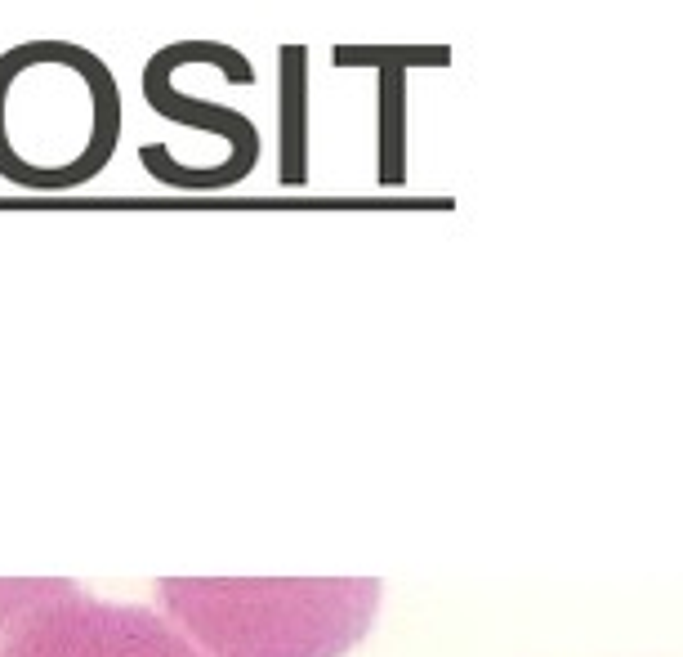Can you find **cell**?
Masks as SVG:
<instances>
[{
  "instance_id": "obj_4",
  "label": "cell",
  "mask_w": 683,
  "mask_h": 657,
  "mask_svg": "<svg viewBox=\"0 0 683 657\" xmlns=\"http://www.w3.org/2000/svg\"><path fill=\"white\" fill-rule=\"evenodd\" d=\"M277 179L282 188L309 184V50L282 45L277 50Z\"/></svg>"
},
{
  "instance_id": "obj_2",
  "label": "cell",
  "mask_w": 683,
  "mask_h": 657,
  "mask_svg": "<svg viewBox=\"0 0 683 657\" xmlns=\"http://www.w3.org/2000/svg\"><path fill=\"white\" fill-rule=\"evenodd\" d=\"M0 657H210L170 617L143 604H108L54 582L9 631Z\"/></svg>"
},
{
  "instance_id": "obj_5",
  "label": "cell",
  "mask_w": 683,
  "mask_h": 657,
  "mask_svg": "<svg viewBox=\"0 0 683 657\" xmlns=\"http://www.w3.org/2000/svg\"><path fill=\"white\" fill-rule=\"evenodd\" d=\"M380 99V184H402V68H384Z\"/></svg>"
},
{
  "instance_id": "obj_3",
  "label": "cell",
  "mask_w": 683,
  "mask_h": 657,
  "mask_svg": "<svg viewBox=\"0 0 683 657\" xmlns=\"http://www.w3.org/2000/svg\"><path fill=\"white\" fill-rule=\"evenodd\" d=\"M188 54H192V41L166 45L161 54H152L148 68H143V99H148V108L157 112V117L179 121V126H197V130H206V135H224L228 144H233V157H228V166L192 170V166H179L175 152L166 144H143L139 161L157 184H170V188H201V193H210V188H233L250 175V166H255V157H259L255 121L224 108V103H206V99H192V94H179L175 85H170V76H175V68Z\"/></svg>"
},
{
  "instance_id": "obj_1",
  "label": "cell",
  "mask_w": 683,
  "mask_h": 657,
  "mask_svg": "<svg viewBox=\"0 0 683 657\" xmlns=\"http://www.w3.org/2000/svg\"><path fill=\"white\" fill-rule=\"evenodd\" d=\"M375 599V582H161L170 617L219 657H340Z\"/></svg>"
},
{
  "instance_id": "obj_6",
  "label": "cell",
  "mask_w": 683,
  "mask_h": 657,
  "mask_svg": "<svg viewBox=\"0 0 683 657\" xmlns=\"http://www.w3.org/2000/svg\"><path fill=\"white\" fill-rule=\"evenodd\" d=\"M331 59L340 68H358V63H384V68H402V63H447V50H353V45H340L331 50Z\"/></svg>"
},
{
  "instance_id": "obj_7",
  "label": "cell",
  "mask_w": 683,
  "mask_h": 657,
  "mask_svg": "<svg viewBox=\"0 0 683 657\" xmlns=\"http://www.w3.org/2000/svg\"><path fill=\"white\" fill-rule=\"evenodd\" d=\"M54 582H0V649H5L9 631L18 626V617L36 604V599L50 595Z\"/></svg>"
}]
</instances>
